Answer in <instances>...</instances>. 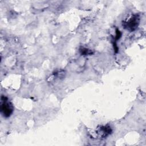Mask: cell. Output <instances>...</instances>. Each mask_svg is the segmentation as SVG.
<instances>
[{"label":"cell","instance_id":"2","mask_svg":"<svg viewBox=\"0 0 146 146\" xmlns=\"http://www.w3.org/2000/svg\"><path fill=\"white\" fill-rule=\"evenodd\" d=\"M139 24V18L136 15L132 17L128 21L124 23V26L128 30H135Z\"/></svg>","mask_w":146,"mask_h":146},{"label":"cell","instance_id":"1","mask_svg":"<svg viewBox=\"0 0 146 146\" xmlns=\"http://www.w3.org/2000/svg\"><path fill=\"white\" fill-rule=\"evenodd\" d=\"M1 99L2 101V103H1V113L4 117H8L11 115L13 112V105L10 102L7 100L6 98H4L3 100L2 98Z\"/></svg>","mask_w":146,"mask_h":146}]
</instances>
